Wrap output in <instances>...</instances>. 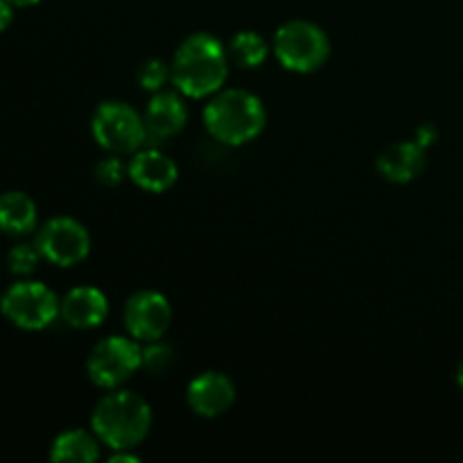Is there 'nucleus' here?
Masks as SVG:
<instances>
[{"label": "nucleus", "mask_w": 463, "mask_h": 463, "mask_svg": "<svg viewBox=\"0 0 463 463\" xmlns=\"http://www.w3.org/2000/svg\"><path fill=\"white\" fill-rule=\"evenodd\" d=\"M229 50L208 32L190 34L172 57V84L184 98H213L229 77Z\"/></svg>", "instance_id": "obj_1"}, {"label": "nucleus", "mask_w": 463, "mask_h": 463, "mask_svg": "<svg viewBox=\"0 0 463 463\" xmlns=\"http://www.w3.org/2000/svg\"><path fill=\"white\" fill-rule=\"evenodd\" d=\"M90 430L111 450H131L152 430V407L136 392L109 389L90 414Z\"/></svg>", "instance_id": "obj_2"}, {"label": "nucleus", "mask_w": 463, "mask_h": 463, "mask_svg": "<svg viewBox=\"0 0 463 463\" xmlns=\"http://www.w3.org/2000/svg\"><path fill=\"white\" fill-rule=\"evenodd\" d=\"M203 125L217 143L240 147L256 140L265 129V104L251 90H217L203 107Z\"/></svg>", "instance_id": "obj_3"}, {"label": "nucleus", "mask_w": 463, "mask_h": 463, "mask_svg": "<svg viewBox=\"0 0 463 463\" xmlns=\"http://www.w3.org/2000/svg\"><path fill=\"white\" fill-rule=\"evenodd\" d=\"M271 48L285 71L301 75L319 71L330 57L328 34L310 21H289L280 25Z\"/></svg>", "instance_id": "obj_4"}, {"label": "nucleus", "mask_w": 463, "mask_h": 463, "mask_svg": "<svg viewBox=\"0 0 463 463\" xmlns=\"http://www.w3.org/2000/svg\"><path fill=\"white\" fill-rule=\"evenodd\" d=\"M95 143L109 154H134L147 140L145 118L120 99H107L99 104L90 120Z\"/></svg>", "instance_id": "obj_5"}, {"label": "nucleus", "mask_w": 463, "mask_h": 463, "mask_svg": "<svg viewBox=\"0 0 463 463\" xmlns=\"http://www.w3.org/2000/svg\"><path fill=\"white\" fill-rule=\"evenodd\" d=\"M57 294L39 280H18L0 298V312L21 330H43L61 315Z\"/></svg>", "instance_id": "obj_6"}, {"label": "nucleus", "mask_w": 463, "mask_h": 463, "mask_svg": "<svg viewBox=\"0 0 463 463\" xmlns=\"http://www.w3.org/2000/svg\"><path fill=\"white\" fill-rule=\"evenodd\" d=\"M143 366V348L134 337L111 335L95 344L86 360V373L90 383L99 389H118L134 378L136 371Z\"/></svg>", "instance_id": "obj_7"}, {"label": "nucleus", "mask_w": 463, "mask_h": 463, "mask_svg": "<svg viewBox=\"0 0 463 463\" xmlns=\"http://www.w3.org/2000/svg\"><path fill=\"white\" fill-rule=\"evenodd\" d=\"M41 258L50 265L75 267L90 253V235L75 217H52L39 229L34 240Z\"/></svg>", "instance_id": "obj_8"}, {"label": "nucleus", "mask_w": 463, "mask_h": 463, "mask_svg": "<svg viewBox=\"0 0 463 463\" xmlns=\"http://www.w3.org/2000/svg\"><path fill=\"white\" fill-rule=\"evenodd\" d=\"M125 328L136 342H156L165 337L172 324V306L161 292L140 289L131 294L125 306Z\"/></svg>", "instance_id": "obj_9"}, {"label": "nucleus", "mask_w": 463, "mask_h": 463, "mask_svg": "<svg viewBox=\"0 0 463 463\" xmlns=\"http://www.w3.org/2000/svg\"><path fill=\"white\" fill-rule=\"evenodd\" d=\"M185 401L197 416L217 419L233 407L235 384L226 373L206 371V373L190 380L188 389H185Z\"/></svg>", "instance_id": "obj_10"}, {"label": "nucleus", "mask_w": 463, "mask_h": 463, "mask_svg": "<svg viewBox=\"0 0 463 463\" xmlns=\"http://www.w3.org/2000/svg\"><path fill=\"white\" fill-rule=\"evenodd\" d=\"M127 175L140 190L158 194L167 193L176 184L179 167L167 154L158 149H138L127 165Z\"/></svg>", "instance_id": "obj_11"}, {"label": "nucleus", "mask_w": 463, "mask_h": 463, "mask_svg": "<svg viewBox=\"0 0 463 463\" xmlns=\"http://www.w3.org/2000/svg\"><path fill=\"white\" fill-rule=\"evenodd\" d=\"M185 122H188V107L184 102V95L172 93V90H158L152 95L147 109H145L147 138H172L184 131Z\"/></svg>", "instance_id": "obj_12"}, {"label": "nucleus", "mask_w": 463, "mask_h": 463, "mask_svg": "<svg viewBox=\"0 0 463 463\" xmlns=\"http://www.w3.org/2000/svg\"><path fill=\"white\" fill-rule=\"evenodd\" d=\"M61 319L77 330H93L104 324L109 315L107 294L90 285L72 288L61 298Z\"/></svg>", "instance_id": "obj_13"}, {"label": "nucleus", "mask_w": 463, "mask_h": 463, "mask_svg": "<svg viewBox=\"0 0 463 463\" xmlns=\"http://www.w3.org/2000/svg\"><path fill=\"white\" fill-rule=\"evenodd\" d=\"M375 167L392 184H410L425 170V149L416 140L393 143L380 154Z\"/></svg>", "instance_id": "obj_14"}, {"label": "nucleus", "mask_w": 463, "mask_h": 463, "mask_svg": "<svg viewBox=\"0 0 463 463\" xmlns=\"http://www.w3.org/2000/svg\"><path fill=\"white\" fill-rule=\"evenodd\" d=\"M39 224V211L30 194L7 190L0 194V231L7 235H27Z\"/></svg>", "instance_id": "obj_15"}, {"label": "nucleus", "mask_w": 463, "mask_h": 463, "mask_svg": "<svg viewBox=\"0 0 463 463\" xmlns=\"http://www.w3.org/2000/svg\"><path fill=\"white\" fill-rule=\"evenodd\" d=\"M99 441L95 432L86 430H66L50 446V459L71 463H93L99 459Z\"/></svg>", "instance_id": "obj_16"}, {"label": "nucleus", "mask_w": 463, "mask_h": 463, "mask_svg": "<svg viewBox=\"0 0 463 463\" xmlns=\"http://www.w3.org/2000/svg\"><path fill=\"white\" fill-rule=\"evenodd\" d=\"M229 57L231 61L238 63L240 68H258L265 63L267 54H269V45L262 39L258 32L242 30L231 39L229 43Z\"/></svg>", "instance_id": "obj_17"}, {"label": "nucleus", "mask_w": 463, "mask_h": 463, "mask_svg": "<svg viewBox=\"0 0 463 463\" xmlns=\"http://www.w3.org/2000/svg\"><path fill=\"white\" fill-rule=\"evenodd\" d=\"M172 364H175V348H172L170 344H165L163 339L145 344L143 369L147 371V373H165Z\"/></svg>", "instance_id": "obj_18"}, {"label": "nucleus", "mask_w": 463, "mask_h": 463, "mask_svg": "<svg viewBox=\"0 0 463 463\" xmlns=\"http://www.w3.org/2000/svg\"><path fill=\"white\" fill-rule=\"evenodd\" d=\"M172 81V68L170 63L161 61V59H147L143 66L138 68V86L149 93H158L163 86Z\"/></svg>", "instance_id": "obj_19"}, {"label": "nucleus", "mask_w": 463, "mask_h": 463, "mask_svg": "<svg viewBox=\"0 0 463 463\" xmlns=\"http://www.w3.org/2000/svg\"><path fill=\"white\" fill-rule=\"evenodd\" d=\"M41 260V253L36 244H16L7 253V269L14 276H30Z\"/></svg>", "instance_id": "obj_20"}, {"label": "nucleus", "mask_w": 463, "mask_h": 463, "mask_svg": "<svg viewBox=\"0 0 463 463\" xmlns=\"http://www.w3.org/2000/svg\"><path fill=\"white\" fill-rule=\"evenodd\" d=\"M125 172H127L125 163L118 158V154H113V156L102 158V161L98 163V167H95V179H98V184L107 185V188H113V185L122 184Z\"/></svg>", "instance_id": "obj_21"}, {"label": "nucleus", "mask_w": 463, "mask_h": 463, "mask_svg": "<svg viewBox=\"0 0 463 463\" xmlns=\"http://www.w3.org/2000/svg\"><path fill=\"white\" fill-rule=\"evenodd\" d=\"M437 138H439V129L432 125V122H425V125H420L419 129H416V138L414 140L423 149H428L430 145L437 143Z\"/></svg>", "instance_id": "obj_22"}, {"label": "nucleus", "mask_w": 463, "mask_h": 463, "mask_svg": "<svg viewBox=\"0 0 463 463\" xmlns=\"http://www.w3.org/2000/svg\"><path fill=\"white\" fill-rule=\"evenodd\" d=\"M14 21V5L9 0H0V32L7 30Z\"/></svg>", "instance_id": "obj_23"}, {"label": "nucleus", "mask_w": 463, "mask_h": 463, "mask_svg": "<svg viewBox=\"0 0 463 463\" xmlns=\"http://www.w3.org/2000/svg\"><path fill=\"white\" fill-rule=\"evenodd\" d=\"M111 461L113 463H140V457L131 455L129 450H113Z\"/></svg>", "instance_id": "obj_24"}, {"label": "nucleus", "mask_w": 463, "mask_h": 463, "mask_svg": "<svg viewBox=\"0 0 463 463\" xmlns=\"http://www.w3.org/2000/svg\"><path fill=\"white\" fill-rule=\"evenodd\" d=\"M9 3H12L14 7H32V5L41 3V0H9Z\"/></svg>", "instance_id": "obj_25"}, {"label": "nucleus", "mask_w": 463, "mask_h": 463, "mask_svg": "<svg viewBox=\"0 0 463 463\" xmlns=\"http://www.w3.org/2000/svg\"><path fill=\"white\" fill-rule=\"evenodd\" d=\"M457 383H459V387L463 389V360H461L459 369H457Z\"/></svg>", "instance_id": "obj_26"}]
</instances>
